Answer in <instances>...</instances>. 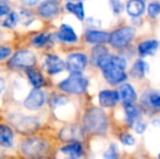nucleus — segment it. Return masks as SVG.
<instances>
[{"mask_svg":"<svg viewBox=\"0 0 160 159\" xmlns=\"http://www.w3.org/2000/svg\"><path fill=\"white\" fill-rule=\"evenodd\" d=\"M26 74H28L30 82L32 83V85L36 89H40V87H42L45 85L44 77H42V74L37 69H34V68L26 69Z\"/></svg>","mask_w":160,"mask_h":159,"instance_id":"nucleus-18","label":"nucleus"},{"mask_svg":"<svg viewBox=\"0 0 160 159\" xmlns=\"http://www.w3.org/2000/svg\"><path fill=\"white\" fill-rule=\"evenodd\" d=\"M87 85H88V80L83 77L81 73H72L68 79L60 83L59 88L65 93L80 95L86 91Z\"/></svg>","mask_w":160,"mask_h":159,"instance_id":"nucleus-4","label":"nucleus"},{"mask_svg":"<svg viewBox=\"0 0 160 159\" xmlns=\"http://www.w3.org/2000/svg\"><path fill=\"white\" fill-rule=\"evenodd\" d=\"M125 110V117L128 124L133 123L134 121L141 119V109L135 105H125L124 107Z\"/></svg>","mask_w":160,"mask_h":159,"instance_id":"nucleus-26","label":"nucleus"},{"mask_svg":"<svg viewBox=\"0 0 160 159\" xmlns=\"http://www.w3.org/2000/svg\"><path fill=\"white\" fill-rule=\"evenodd\" d=\"M65 102H67V100H65V98L61 97V96H57V97L52 98V102H51V105H52V107L60 106V105H63Z\"/></svg>","mask_w":160,"mask_h":159,"instance_id":"nucleus-36","label":"nucleus"},{"mask_svg":"<svg viewBox=\"0 0 160 159\" xmlns=\"http://www.w3.org/2000/svg\"><path fill=\"white\" fill-rule=\"evenodd\" d=\"M148 71V66L143 60H136L131 69V75L135 79H142Z\"/></svg>","mask_w":160,"mask_h":159,"instance_id":"nucleus-24","label":"nucleus"},{"mask_svg":"<svg viewBox=\"0 0 160 159\" xmlns=\"http://www.w3.org/2000/svg\"><path fill=\"white\" fill-rule=\"evenodd\" d=\"M10 13V7L3 1H0V17H6Z\"/></svg>","mask_w":160,"mask_h":159,"instance_id":"nucleus-34","label":"nucleus"},{"mask_svg":"<svg viewBox=\"0 0 160 159\" xmlns=\"http://www.w3.org/2000/svg\"><path fill=\"white\" fill-rule=\"evenodd\" d=\"M11 55V49L9 47H0V60H3Z\"/></svg>","mask_w":160,"mask_h":159,"instance_id":"nucleus-35","label":"nucleus"},{"mask_svg":"<svg viewBox=\"0 0 160 159\" xmlns=\"http://www.w3.org/2000/svg\"><path fill=\"white\" fill-rule=\"evenodd\" d=\"M135 35V30L131 26H123V27L116 30L109 34V40L112 47L117 49H122L127 47L131 42Z\"/></svg>","mask_w":160,"mask_h":159,"instance_id":"nucleus-5","label":"nucleus"},{"mask_svg":"<svg viewBox=\"0 0 160 159\" xmlns=\"http://www.w3.org/2000/svg\"><path fill=\"white\" fill-rule=\"evenodd\" d=\"M34 20H35L34 14L28 9H22L19 12V14H18V21L23 26H28Z\"/></svg>","mask_w":160,"mask_h":159,"instance_id":"nucleus-27","label":"nucleus"},{"mask_svg":"<svg viewBox=\"0 0 160 159\" xmlns=\"http://www.w3.org/2000/svg\"><path fill=\"white\" fill-rule=\"evenodd\" d=\"M83 124L86 131L92 134L101 135L105 134L108 127V120L106 113L97 107H92L83 117Z\"/></svg>","mask_w":160,"mask_h":159,"instance_id":"nucleus-1","label":"nucleus"},{"mask_svg":"<svg viewBox=\"0 0 160 159\" xmlns=\"http://www.w3.org/2000/svg\"><path fill=\"white\" fill-rule=\"evenodd\" d=\"M18 13L15 12H10L8 15H6L4 20L2 21V25L4 27H14L18 24Z\"/></svg>","mask_w":160,"mask_h":159,"instance_id":"nucleus-29","label":"nucleus"},{"mask_svg":"<svg viewBox=\"0 0 160 159\" xmlns=\"http://www.w3.org/2000/svg\"><path fill=\"white\" fill-rule=\"evenodd\" d=\"M85 38L91 44H102L109 40V34L100 31H88L86 32Z\"/></svg>","mask_w":160,"mask_h":159,"instance_id":"nucleus-20","label":"nucleus"},{"mask_svg":"<svg viewBox=\"0 0 160 159\" xmlns=\"http://www.w3.org/2000/svg\"><path fill=\"white\" fill-rule=\"evenodd\" d=\"M142 102L146 108L152 109V110H158L160 109V94L148 92L143 95Z\"/></svg>","mask_w":160,"mask_h":159,"instance_id":"nucleus-16","label":"nucleus"},{"mask_svg":"<svg viewBox=\"0 0 160 159\" xmlns=\"http://www.w3.org/2000/svg\"><path fill=\"white\" fill-rule=\"evenodd\" d=\"M45 93L40 89L34 88L24 100V107L28 110H37L44 105Z\"/></svg>","mask_w":160,"mask_h":159,"instance_id":"nucleus-10","label":"nucleus"},{"mask_svg":"<svg viewBox=\"0 0 160 159\" xmlns=\"http://www.w3.org/2000/svg\"><path fill=\"white\" fill-rule=\"evenodd\" d=\"M111 4L113 7V11L114 13H120L123 9V4L120 1H111Z\"/></svg>","mask_w":160,"mask_h":159,"instance_id":"nucleus-37","label":"nucleus"},{"mask_svg":"<svg viewBox=\"0 0 160 159\" xmlns=\"http://www.w3.org/2000/svg\"><path fill=\"white\" fill-rule=\"evenodd\" d=\"M125 67H127V61L123 58L112 56L111 61L106 67H103L101 71L108 83L116 85L127 80V74L124 71Z\"/></svg>","mask_w":160,"mask_h":159,"instance_id":"nucleus-2","label":"nucleus"},{"mask_svg":"<svg viewBox=\"0 0 160 159\" xmlns=\"http://www.w3.org/2000/svg\"><path fill=\"white\" fill-rule=\"evenodd\" d=\"M13 124L22 133H33L39 127V123L34 117H24V116H17L12 119Z\"/></svg>","mask_w":160,"mask_h":159,"instance_id":"nucleus-7","label":"nucleus"},{"mask_svg":"<svg viewBox=\"0 0 160 159\" xmlns=\"http://www.w3.org/2000/svg\"><path fill=\"white\" fill-rule=\"evenodd\" d=\"M58 37L67 42H75L78 40V36H76L74 30L68 24H62L61 25L60 32L58 33Z\"/></svg>","mask_w":160,"mask_h":159,"instance_id":"nucleus-21","label":"nucleus"},{"mask_svg":"<svg viewBox=\"0 0 160 159\" xmlns=\"http://www.w3.org/2000/svg\"><path fill=\"white\" fill-rule=\"evenodd\" d=\"M119 157V153H118V149H117L116 145H111L109 147L107 152L103 154V158L105 159H118Z\"/></svg>","mask_w":160,"mask_h":159,"instance_id":"nucleus-30","label":"nucleus"},{"mask_svg":"<svg viewBox=\"0 0 160 159\" xmlns=\"http://www.w3.org/2000/svg\"><path fill=\"white\" fill-rule=\"evenodd\" d=\"M61 152L63 154H65V155L70 156V158L76 159V158H80L81 156H82L83 148H82V145H81L78 142V143H71V144L62 147Z\"/></svg>","mask_w":160,"mask_h":159,"instance_id":"nucleus-23","label":"nucleus"},{"mask_svg":"<svg viewBox=\"0 0 160 159\" xmlns=\"http://www.w3.org/2000/svg\"><path fill=\"white\" fill-rule=\"evenodd\" d=\"M130 125H131V127H133V129L135 130V132H137L138 134H142L146 130V124L141 119L134 121V122L131 123Z\"/></svg>","mask_w":160,"mask_h":159,"instance_id":"nucleus-32","label":"nucleus"},{"mask_svg":"<svg viewBox=\"0 0 160 159\" xmlns=\"http://www.w3.org/2000/svg\"><path fill=\"white\" fill-rule=\"evenodd\" d=\"M119 97L123 102L124 105H131L135 99H136V93L132 85L130 84H122L119 88Z\"/></svg>","mask_w":160,"mask_h":159,"instance_id":"nucleus-15","label":"nucleus"},{"mask_svg":"<svg viewBox=\"0 0 160 159\" xmlns=\"http://www.w3.org/2000/svg\"><path fill=\"white\" fill-rule=\"evenodd\" d=\"M44 67L46 69L47 73L50 75H55L58 73L62 72L65 68V63L62 59H60L58 56L56 55H48L45 60Z\"/></svg>","mask_w":160,"mask_h":159,"instance_id":"nucleus-11","label":"nucleus"},{"mask_svg":"<svg viewBox=\"0 0 160 159\" xmlns=\"http://www.w3.org/2000/svg\"><path fill=\"white\" fill-rule=\"evenodd\" d=\"M25 4H28V6H33V4H37L38 2L37 1H33V2H28V1H25L24 2Z\"/></svg>","mask_w":160,"mask_h":159,"instance_id":"nucleus-39","label":"nucleus"},{"mask_svg":"<svg viewBox=\"0 0 160 159\" xmlns=\"http://www.w3.org/2000/svg\"><path fill=\"white\" fill-rule=\"evenodd\" d=\"M49 40H50V35L48 33H39L33 37L32 44L35 47H44Z\"/></svg>","mask_w":160,"mask_h":159,"instance_id":"nucleus-28","label":"nucleus"},{"mask_svg":"<svg viewBox=\"0 0 160 159\" xmlns=\"http://www.w3.org/2000/svg\"><path fill=\"white\" fill-rule=\"evenodd\" d=\"M22 153L31 159H39L49 153V145L42 138H28L21 145Z\"/></svg>","mask_w":160,"mask_h":159,"instance_id":"nucleus-3","label":"nucleus"},{"mask_svg":"<svg viewBox=\"0 0 160 159\" xmlns=\"http://www.w3.org/2000/svg\"><path fill=\"white\" fill-rule=\"evenodd\" d=\"M160 13V4L158 2H152L148 6V14L152 17H156Z\"/></svg>","mask_w":160,"mask_h":159,"instance_id":"nucleus-31","label":"nucleus"},{"mask_svg":"<svg viewBox=\"0 0 160 159\" xmlns=\"http://www.w3.org/2000/svg\"><path fill=\"white\" fill-rule=\"evenodd\" d=\"M81 137H82V131L80 130V127H75V125H68L60 132V138L62 141L78 143V141Z\"/></svg>","mask_w":160,"mask_h":159,"instance_id":"nucleus-13","label":"nucleus"},{"mask_svg":"<svg viewBox=\"0 0 160 159\" xmlns=\"http://www.w3.org/2000/svg\"><path fill=\"white\" fill-rule=\"evenodd\" d=\"M4 87H6V83H4V81L2 77H0V94L4 91Z\"/></svg>","mask_w":160,"mask_h":159,"instance_id":"nucleus-38","label":"nucleus"},{"mask_svg":"<svg viewBox=\"0 0 160 159\" xmlns=\"http://www.w3.org/2000/svg\"><path fill=\"white\" fill-rule=\"evenodd\" d=\"M121 142L123 143L124 145H128V146H132V145H134L135 143V140L134 137H133L131 134H123L122 136H121Z\"/></svg>","mask_w":160,"mask_h":159,"instance_id":"nucleus-33","label":"nucleus"},{"mask_svg":"<svg viewBox=\"0 0 160 159\" xmlns=\"http://www.w3.org/2000/svg\"><path fill=\"white\" fill-rule=\"evenodd\" d=\"M112 56L109 53L108 49L102 45H98V46L94 47L92 50V56H91V61L94 66L99 67L100 69H102L103 67H106L110 61H111Z\"/></svg>","mask_w":160,"mask_h":159,"instance_id":"nucleus-8","label":"nucleus"},{"mask_svg":"<svg viewBox=\"0 0 160 159\" xmlns=\"http://www.w3.org/2000/svg\"><path fill=\"white\" fill-rule=\"evenodd\" d=\"M14 135L9 127L0 124V145L3 147H11L13 145Z\"/></svg>","mask_w":160,"mask_h":159,"instance_id":"nucleus-17","label":"nucleus"},{"mask_svg":"<svg viewBox=\"0 0 160 159\" xmlns=\"http://www.w3.org/2000/svg\"><path fill=\"white\" fill-rule=\"evenodd\" d=\"M158 48V42L157 40H145L138 45V53L142 57L152 56L156 52Z\"/></svg>","mask_w":160,"mask_h":159,"instance_id":"nucleus-19","label":"nucleus"},{"mask_svg":"<svg viewBox=\"0 0 160 159\" xmlns=\"http://www.w3.org/2000/svg\"><path fill=\"white\" fill-rule=\"evenodd\" d=\"M36 63L35 55L30 50H20L13 56L9 61V66L11 68H33V66Z\"/></svg>","mask_w":160,"mask_h":159,"instance_id":"nucleus-6","label":"nucleus"},{"mask_svg":"<svg viewBox=\"0 0 160 159\" xmlns=\"http://www.w3.org/2000/svg\"><path fill=\"white\" fill-rule=\"evenodd\" d=\"M87 64V57L84 53H72L67 58L65 68L71 73H81Z\"/></svg>","mask_w":160,"mask_h":159,"instance_id":"nucleus-9","label":"nucleus"},{"mask_svg":"<svg viewBox=\"0 0 160 159\" xmlns=\"http://www.w3.org/2000/svg\"><path fill=\"white\" fill-rule=\"evenodd\" d=\"M145 10V2L142 0H132L127 4V11L131 17H139Z\"/></svg>","mask_w":160,"mask_h":159,"instance_id":"nucleus-22","label":"nucleus"},{"mask_svg":"<svg viewBox=\"0 0 160 159\" xmlns=\"http://www.w3.org/2000/svg\"><path fill=\"white\" fill-rule=\"evenodd\" d=\"M65 8L69 12L73 13L78 20L83 21L85 17V12H84V6L82 2H67Z\"/></svg>","mask_w":160,"mask_h":159,"instance_id":"nucleus-25","label":"nucleus"},{"mask_svg":"<svg viewBox=\"0 0 160 159\" xmlns=\"http://www.w3.org/2000/svg\"><path fill=\"white\" fill-rule=\"evenodd\" d=\"M99 104L102 107H113L118 104L119 99V94L117 91H110V89H106L99 93Z\"/></svg>","mask_w":160,"mask_h":159,"instance_id":"nucleus-12","label":"nucleus"},{"mask_svg":"<svg viewBox=\"0 0 160 159\" xmlns=\"http://www.w3.org/2000/svg\"><path fill=\"white\" fill-rule=\"evenodd\" d=\"M69 159H72V158H69Z\"/></svg>","mask_w":160,"mask_h":159,"instance_id":"nucleus-42","label":"nucleus"},{"mask_svg":"<svg viewBox=\"0 0 160 159\" xmlns=\"http://www.w3.org/2000/svg\"><path fill=\"white\" fill-rule=\"evenodd\" d=\"M59 9H60L59 2L50 0V1L42 2V4L38 8V13L42 17H51L59 12Z\"/></svg>","mask_w":160,"mask_h":159,"instance_id":"nucleus-14","label":"nucleus"},{"mask_svg":"<svg viewBox=\"0 0 160 159\" xmlns=\"http://www.w3.org/2000/svg\"><path fill=\"white\" fill-rule=\"evenodd\" d=\"M1 37H2V34H1V32H0V40H1Z\"/></svg>","mask_w":160,"mask_h":159,"instance_id":"nucleus-40","label":"nucleus"},{"mask_svg":"<svg viewBox=\"0 0 160 159\" xmlns=\"http://www.w3.org/2000/svg\"><path fill=\"white\" fill-rule=\"evenodd\" d=\"M159 158H160V154H159Z\"/></svg>","mask_w":160,"mask_h":159,"instance_id":"nucleus-41","label":"nucleus"}]
</instances>
